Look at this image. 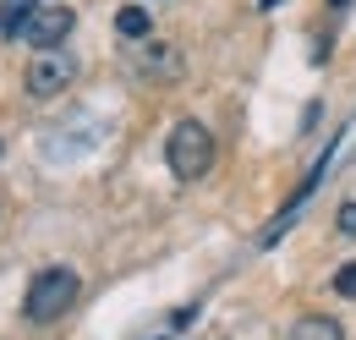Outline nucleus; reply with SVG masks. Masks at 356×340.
I'll return each instance as SVG.
<instances>
[{
	"instance_id": "obj_1",
	"label": "nucleus",
	"mask_w": 356,
	"mask_h": 340,
	"mask_svg": "<svg viewBox=\"0 0 356 340\" xmlns=\"http://www.w3.org/2000/svg\"><path fill=\"white\" fill-rule=\"evenodd\" d=\"M77 297H83V275L66 269V263H49V269H39L28 280L22 313H28V324H55V318H66L77 307Z\"/></svg>"
},
{
	"instance_id": "obj_2",
	"label": "nucleus",
	"mask_w": 356,
	"mask_h": 340,
	"mask_svg": "<svg viewBox=\"0 0 356 340\" xmlns=\"http://www.w3.org/2000/svg\"><path fill=\"white\" fill-rule=\"evenodd\" d=\"M165 165L176 181H203L209 170H214V132L203 127V121H176L170 137H165Z\"/></svg>"
},
{
	"instance_id": "obj_3",
	"label": "nucleus",
	"mask_w": 356,
	"mask_h": 340,
	"mask_svg": "<svg viewBox=\"0 0 356 340\" xmlns=\"http://www.w3.org/2000/svg\"><path fill=\"white\" fill-rule=\"evenodd\" d=\"M72 77H77V55H72V49H39V55L28 61L22 88H28L33 99H55V93L72 88Z\"/></svg>"
},
{
	"instance_id": "obj_4",
	"label": "nucleus",
	"mask_w": 356,
	"mask_h": 340,
	"mask_svg": "<svg viewBox=\"0 0 356 340\" xmlns=\"http://www.w3.org/2000/svg\"><path fill=\"white\" fill-rule=\"evenodd\" d=\"M72 6H33V17L22 22V33L17 39L28 44V49H60L66 44V33H72Z\"/></svg>"
},
{
	"instance_id": "obj_5",
	"label": "nucleus",
	"mask_w": 356,
	"mask_h": 340,
	"mask_svg": "<svg viewBox=\"0 0 356 340\" xmlns=\"http://www.w3.org/2000/svg\"><path fill=\"white\" fill-rule=\"evenodd\" d=\"M137 66H143L148 77H176V72H181V55L170 49V44H143Z\"/></svg>"
},
{
	"instance_id": "obj_6",
	"label": "nucleus",
	"mask_w": 356,
	"mask_h": 340,
	"mask_svg": "<svg viewBox=\"0 0 356 340\" xmlns=\"http://www.w3.org/2000/svg\"><path fill=\"white\" fill-rule=\"evenodd\" d=\"M285 340H346V330H340L334 318H323V313H307V318L291 324V335H285Z\"/></svg>"
},
{
	"instance_id": "obj_7",
	"label": "nucleus",
	"mask_w": 356,
	"mask_h": 340,
	"mask_svg": "<svg viewBox=\"0 0 356 340\" xmlns=\"http://www.w3.org/2000/svg\"><path fill=\"white\" fill-rule=\"evenodd\" d=\"M148 28H154L148 6H121V11H115V33H121V39H148Z\"/></svg>"
},
{
	"instance_id": "obj_8",
	"label": "nucleus",
	"mask_w": 356,
	"mask_h": 340,
	"mask_svg": "<svg viewBox=\"0 0 356 340\" xmlns=\"http://www.w3.org/2000/svg\"><path fill=\"white\" fill-rule=\"evenodd\" d=\"M28 17H33V0H6V11H0V39H17Z\"/></svg>"
},
{
	"instance_id": "obj_9",
	"label": "nucleus",
	"mask_w": 356,
	"mask_h": 340,
	"mask_svg": "<svg viewBox=\"0 0 356 340\" xmlns=\"http://www.w3.org/2000/svg\"><path fill=\"white\" fill-rule=\"evenodd\" d=\"M334 291H340L346 302H356V258H351V263H340V269H334Z\"/></svg>"
},
{
	"instance_id": "obj_10",
	"label": "nucleus",
	"mask_w": 356,
	"mask_h": 340,
	"mask_svg": "<svg viewBox=\"0 0 356 340\" xmlns=\"http://www.w3.org/2000/svg\"><path fill=\"white\" fill-rule=\"evenodd\" d=\"M334 225H340V231H346V236H356V203H346V209L334 214Z\"/></svg>"
},
{
	"instance_id": "obj_11",
	"label": "nucleus",
	"mask_w": 356,
	"mask_h": 340,
	"mask_svg": "<svg viewBox=\"0 0 356 340\" xmlns=\"http://www.w3.org/2000/svg\"><path fill=\"white\" fill-rule=\"evenodd\" d=\"M258 6H264V11H274V6H280V0H258Z\"/></svg>"
},
{
	"instance_id": "obj_12",
	"label": "nucleus",
	"mask_w": 356,
	"mask_h": 340,
	"mask_svg": "<svg viewBox=\"0 0 356 340\" xmlns=\"http://www.w3.org/2000/svg\"><path fill=\"white\" fill-rule=\"evenodd\" d=\"M329 6H346V0H329Z\"/></svg>"
},
{
	"instance_id": "obj_13",
	"label": "nucleus",
	"mask_w": 356,
	"mask_h": 340,
	"mask_svg": "<svg viewBox=\"0 0 356 340\" xmlns=\"http://www.w3.org/2000/svg\"><path fill=\"white\" fill-rule=\"evenodd\" d=\"M0 154H6V143H0Z\"/></svg>"
}]
</instances>
